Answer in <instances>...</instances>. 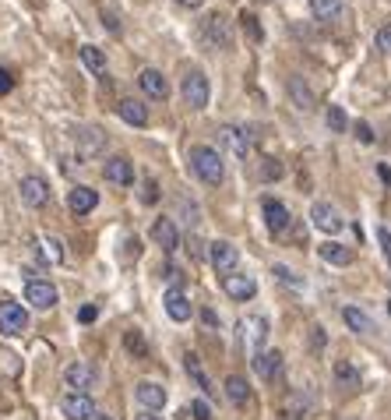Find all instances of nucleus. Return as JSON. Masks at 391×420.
Instances as JSON below:
<instances>
[{"mask_svg":"<svg viewBox=\"0 0 391 420\" xmlns=\"http://www.w3.org/2000/svg\"><path fill=\"white\" fill-rule=\"evenodd\" d=\"M310 15L317 22H331L342 15V0H310Z\"/></svg>","mask_w":391,"mask_h":420,"instance_id":"28","label":"nucleus"},{"mask_svg":"<svg viewBox=\"0 0 391 420\" xmlns=\"http://www.w3.org/2000/svg\"><path fill=\"white\" fill-rule=\"evenodd\" d=\"M184 364H187V374L198 381V388H205V395H208V392H212V385H208V374H205V367H201L198 353H187V357H184Z\"/></svg>","mask_w":391,"mask_h":420,"instance_id":"31","label":"nucleus"},{"mask_svg":"<svg viewBox=\"0 0 391 420\" xmlns=\"http://www.w3.org/2000/svg\"><path fill=\"white\" fill-rule=\"evenodd\" d=\"M373 46H377L380 53H391V25H380V29H377V36H373Z\"/></svg>","mask_w":391,"mask_h":420,"instance_id":"34","label":"nucleus"},{"mask_svg":"<svg viewBox=\"0 0 391 420\" xmlns=\"http://www.w3.org/2000/svg\"><path fill=\"white\" fill-rule=\"evenodd\" d=\"M92 420H113V416H110V413H96Z\"/></svg>","mask_w":391,"mask_h":420,"instance_id":"49","label":"nucleus"},{"mask_svg":"<svg viewBox=\"0 0 391 420\" xmlns=\"http://www.w3.org/2000/svg\"><path fill=\"white\" fill-rule=\"evenodd\" d=\"M254 371L261 374V381L275 378V374L282 371V353H278V350H261V353H254Z\"/></svg>","mask_w":391,"mask_h":420,"instance_id":"22","label":"nucleus"},{"mask_svg":"<svg viewBox=\"0 0 391 420\" xmlns=\"http://www.w3.org/2000/svg\"><path fill=\"white\" fill-rule=\"evenodd\" d=\"M162 304H166V314H169L173 322H187V318H191V300H187L180 290H169Z\"/></svg>","mask_w":391,"mask_h":420,"instance_id":"24","label":"nucleus"},{"mask_svg":"<svg viewBox=\"0 0 391 420\" xmlns=\"http://www.w3.org/2000/svg\"><path fill=\"white\" fill-rule=\"evenodd\" d=\"M29 329V314L15 300H0V332L4 336H22Z\"/></svg>","mask_w":391,"mask_h":420,"instance_id":"3","label":"nucleus"},{"mask_svg":"<svg viewBox=\"0 0 391 420\" xmlns=\"http://www.w3.org/2000/svg\"><path fill=\"white\" fill-rule=\"evenodd\" d=\"M222 286H226V293H229L233 300H254V293H257L254 276H243V272H229Z\"/></svg>","mask_w":391,"mask_h":420,"instance_id":"17","label":"nucleus"},{"mask_svg":"<svg viewBox=\"0 0 391 420\" xmlns=\"http://www.w3.org/2000/svg\"><path fill=\"white\" fill-rule=\"evenodd\" d=\"M328 127H331V131H345V113H342V106H328Z\"/></svg>","mask_w":391,"mask_h":420,"instance_id":"35","label":"nucleus"},{"mask_svg":"<svg viewBox=\"0 0 391 420\" xmlns=\"http://www.w3.org/2000/svg\"><path fill=\"white\" fill-rule=\"evenodd\" d=\"M39 255H43L50 265H60V262H64V244H60L57 237H43V241H39Z\"/></svg>","mask_w":391,"mask_h":420,"instance_id":"30","label":"nucleus"},{"mask_svg":"<svg viewBox=\"0 0 391 420\" xmlns=\"http://www.w3.org/2000/svg\"><path fill=\"white\" fill-rule=\"evenodd\" d=\"M103 148H106V134H103V127H85V131L78 134V152H82L85 159L99 155Z\"/></svg>","mask_w":391,"mask_h":420,"instance_id":"21","label":"nucleus"},{"mask_svg":"<svg viewBox=\"0 0 391 420\" xmlns=\"http://www.w3.org/2000/svg\"><path fill=\"white\" fill-rule=\"evenodd\" d=\"M317 255H321L324 262L338 265V269H345V265H352V262H356L352 248H345V244H335V241H324V244H317Z\"/></svg>","mask_w":391,"mask_h":420,"instance_id":"20","label":"nucleus"},{"mask_svg":"<svg viewBox=\"0 0 391 420\" xmlns=\"http://www.w3.org/2000/svg\"><path fill=\"white\" fill-rule=\"evenodd\" d=\"M226 399H229L233 406H243V402L250 399V385H247L240 374H229V378H226Z\"/></svg>","mask_w":391,"mask_h":420,"instance_id":"26","label":"nucleus"},{"mask_svg":"<svg viewBox=\"0 0 391 420\" xmlns=\"http://www.w3.org/2000/svg\"><path fill=\"white\" fill-rule=\"evenodd\" d=\"M138 85H141V92H145L148 99H166V96H169V82H166L162 71H155V68H145V71L138 75Z\"/></svg>","mask_w":391,"mask_h":420,"instance_id":"14","label":"nucleus"},{"mask_svg":"<svg viewBox=\"0 0 391 420\" xmlns=\"http://www.w3.org/2000/svg\"><path fill=\"white\" fill-rule=\"evenodd\" d=\"M141 201H145V205H155V201H159V184H155V180H145Z\"/></svg>","mask_w":391,"mask_h":420,"instance_id":"37","label":"nucleus"},{"mask_svg":"<svg viewBox=\"0 0 391 420\" xmlns=\"http://www.w3.org/2000/svg\"><path fill=\"white\" fill-rule=\"evenodd\" d=\"M180 92H184L187 106H194V110H205V106H208V96H212V89H208V78H205L201 71H191V75L184 78Z\"/></svg>","mask_w":391,"mask_h":420,"instance_id":"5","label":"nucleus"},{"mask_svg":"<svg viewBox=\"0 0 391 420\" xmlns=\"http://www.w3.org/2000/svg\"><path fill=\"white\" fill-rule=\"evenodd\" d=\"M275 276H278L282 283H296V286H300V279H293V272H289V269H282V265H275Z\"/></svg>","mask_w":391,"mask_h":420,"instance_id":"43","label":"nucleus"},{"mask_svg":"<svg viewBox=\"0 0 391 420\" xmlns=\"http://www.w3.org/2000/svg\"><path fill=\"white\" fill-rule=\"evenodd\" d=\"M191 413H194V420H215V416H212V409L205 406V399H194V406H191Z\"/></svg>","mask_w":391,"mask_h":420,"instance_id":"38","label":"nucleus"},{"mask_svg":"<svg viewBox=\"0 0 391 420\" xmlns=\"http://www.w3.org/2000/svg\"><path fill=\"white\" fill-rule=\"evenodd\" d=\"M134 395H138V402H141L148 413H155V409L166 406V388L155 385V381H141V385L134 388Z\"/></svg>","mask_w":391,"mask_h":420,"instance_id":"19","label":"nucleus"},{"mask_svg":"<svg viewBox=\"0 0 391 420\" xmlns=\"http://www.w3.org/2000/svg\"><path fill=\"white\" fill-rule=\"evenodd\" d=\"M138 420H162V416H155V413H148V409H145V413H141Z\"/></svg>","mask_w":391,"mask_h":420,"instance_id":"48","label":"nucleus"},{"mask_svg":"<svg viewBox=\"0 0 391 420\" xmlns=\"http://www.w3.org/2000/svg\"><path fill=\"white\" fill-rule=\"evenodd\" d=\"M289 96L296 99L300 110H310V106H314V96H310V89H307L303 78H289Z\"/></svg>","mask_w":391,"mask_h":420,"instance_id":"29","label":"nucleus"},{"mask_svg":"<svg viewBox=\"0 0 391 420\" xmlns=\"http://www.w3.org/2000/svg\"><path fill=\"white\" fill-rule=\"evenodd\" d=\"M15 89V78H11V71L8 68H0V96H8Z\"/></svg>","mask_w":391,"mask_h":420,"instance_id":"40","label":"nucleus"},{"mask_svg":"<svg viewBox=\"0 0 391 420\" xmlns=\"http://www.w3.org/2000/svg\"><path fill=\"white\" fill-rule=\"evenodd\" d=\"M219 141H222L236 159H247V152H250V134H247V127H222V131H219Z\"/></svg>","mask_w":391,"mask_h":420,"instance_id":"15","label":"nucleus"},{"mask_svg":"<svg viewBox=\"0 0 391 420\" xmlns=\"http://www.w3.org/2000/svg\"><path fill=\"white\" fill-rule=\"evenodd\" d=\"M103 22H106V29H110V32H120V22H117V15H113V11H106V8H103Z\"/></svg>","mask_w":391,"mask_h":420,"instance_id":"42","label":"nucleus"},{"mask_svg":"<svg viewBox=\"0 0 391 420\" xmlns=\"http://www.w3.org/2000/svg\"><path fill=\"white\" fill-rule=\"evenodd\" d=\"M278 177H282L278 159H264V166H261V180H278Z\"/></svg>","mask_w":391,"mask_h":420,"instance_id":"36","label":"nucleus"},{"mask_svg":"<svg viewBox=\"0 0 391 420\" xmlns=\"http://www.w3.org/2000/svg\"><path fill=\"white\" fill-rule=\"evenodd\" d=\"M342 322L349 325V332H356V336H373L377 329H373V318H366L359 307H345L342 311Z\"/></svg>","mask_w":391,"mask_h":420,"instance_id":"23","label":"nucleus"},{"mask_svg":"<svg viewBox=\"0 0 391 420\" xmlns=\"http://www.w3.org/2000/svg\"><path fill=\"white\" fill-rule=\"evenodd\" d=\"M152 241H155L166 255H173V251L180 248V230H177V223H173V219H166V216H162V219H155V223H152Z\"/></svg>","mask_w":391,"mask_h":420,"instance_id":"11","label":"nucleus"},{"mask_svg":"<svg viewBox=\"0 0 391 420\" xmlns=\"http://www.w3.org/2000/svg\"><path fill=\"white\" fill-rule=\"evenodd\" d=\"M25 300H29L32 307H39V311H50V307L57 304V286L46 283V279H29V283H25Z\"/></svg>","mask_w":391,"mask_h":420,"instance_id":"8","label":"nucleus"},{"mask_svg":"<svg viewBox=\"0 0 391 420\" xmlns=\"http://www.w3.org/2000/svg\"><path fill=\"white\" fill-rule=\"evenodd\" d=\"M356 138H359L363 145H370V141H373V131H370V124H366V120H356Z\"/></svg>","mask_w":391,"mask_h":420,"instance_id":"39","label":"nucleus"},{"mask_svg":"<svg viewBox=\"0 0 391 420\" xmlns=\"http://www.w3.org/2000/svg\"><path fill=\"white\" fill-rule=\"evenodd\" d=\"M201 39H205L208 50H229V43H233V25H229V18L219 15V11H212V15L205 18V25H201Z\"/></svg>","mask_w":391,"mask_h":420,"instance_id":"2","label":"nucleus"},{"mask_svg":"<svg viewBox=\"0 0 391 420\" xmlns=\"http://www.w3.org/2000/svg\"><path fill=\"white\" fill-rule=\"evenodd\" d=\"M380 180H384V184H391V170H387V166H380Z\"/></svg>","mask_w":391,"mask_h":420,"instance_id":"47","label":"nucleus"},{"mask_svg":"<svg viewBox=\"0 0 391 420\" xmlns=\"http://www.w3.org/2000/svg\"><path fill=\"white\" fill-rule=\"evenodd\" d=\"M124 343H127V350H131V353H138V357H148V346H145L141 332H127V336H124Z\"/></svg>","mask_w":391,"mask_h":420,"instance_id":"33","label":"nucleus"},{"mask_svg":"<svg viewBox=\"0 0 391 420\" xmlns=\"http://www.w3.org/2000/svg\"><path fill=\"white\" fill-rule=\"evenodd\" d=\"M177 4H180V8H187V11H198V8L205 4V0H177Z\"/></svg>","mask_w":391,"mask_h":420,"instance_id":"45","label":"nucleus"},{"mask_svg":"<svg viewBox=\"0 0 391 420\" xmlns=\"http://www.w3.org/2000/svg\"><path fill=\"white\" fill-rule=\"evenodd\" d=\"M261 212H264V227L271 230V234H282L286 227H289V208L278 201V198H264V205H261Z\"/></svg>","mask_w":391,"mask_h":420,"instance_id":"12","label":"nucleus"},{"mask_svg":"<svg viewBox=\"0 0 391 420\" xmlns=\"http://www.w3.org/2000/svg\"><path fill=\"white\" fill-rule=\"evenodd\" d=\"M64 381H68L71 392L89 395V388H96V367H92L89 360H75V364L64 371Z\"/></svg>","mask_w":391,"mask_h":420,"instance_id":"6","label":"nucleus"},{"mask_svg":"<svg viewBox=\"0 0 391 420\" xmlns=\"http://www.w3.org/2000/svg\"><path fill=\"white\" fill-rule=\"evenodd\" d=\"M243 329H250V332H243V339L250 343V350H254V353H261L264 336H268V322H264V318H247V322H243Z\"/></svg>","mask_w":391,"mask_h":420,"instance_id":"25","label":"nucleus"},{"mask_svg":"<svg viewBox=\"0 0 391 420\" xmlns=\"http://www.w3.org/2000/svg\"><path fill=\"white\" fill-rule=\"evenodd\" d=\"M310 223H314L321 234H338V230L345 227L342 212H338L335 205H328V201H314V205H310Z\"/></svg>","mask_w":391,"mask_h":420,"instance_id":"4","label":"nucleus"},{"mask_svg":"<svg viewBox=\"0 0 391 420\" xmlns=\"http://www.w3.org/2000/svg\"><path fill=\"white\" fill-rule=\"evenodd\" d=\"M82 64H85L92 75H106V53H103L99 46H92V43L82 46Z\"/></svg>","mask_w":391,"mask_h":420,"instance_id":"27","label":"nucleus"},{"mask_svg":"<svg viewBox=\"0 0 391 420\" xmlns=\"http://www.w3.org/2000/svg\"><path fill=\"white\" fill-rule=\"evenodd\" d=\"M18 191H22V201H25L29 208H43V205L50 201V184H46L43 177H22Z\"/></svg>","mask_w":391,"mask_h":420,"instance_id":"9","label":"nucleus"},{"mask_svg":"<svg viewBox=\"0 0 391 420\" xmlns=\"http://www.w3.org/2000/svg\"><path fill=\"white\" fill-rule=\"evenodd\" d=\"M96 318H99V307H96V304H85V307L78 311V322H85V325L96 322Z\"/></svg>","mask_w":391,"mask_h":420,"instance_id":"41","label":"nucleus"},{"mask_svg":"<svg viewBox=\"0 0 391 420\" xmlns=\"http://www.w3.org/2000/svg\"><path fill=\"white\" fill-rule=\"evenodd\" d=\"M310 346H324V329H321V325L314 329V336H310Z\"/></svg>","mask_w":391,"mask_h":420,"instance_id":"44","label":"nucleus"},{"mask_svg":"<svg viewBox=\"0 0 391 420\" xmlns=\"http://www.w3.org/2000/svg\"><path fill=\"white\" fill-rule=\"evenodd\" d=\"M103 177H106L110 184H120V187H127V184H134V166H131V159H124V155H113V159H106V166H103Z\"/></svg>","mask_w":391,"mask_h":420,"instance_id":"16","label":"nucleus"},{"mask_svg":"<svg viewBox=\"0 0 391 420\" xmlns=\"http://www.w3.org/2000/svg\"><path fill=\"white\" fill-rule=\"evenodd\" d=\"M208 255H212V265L219 269V272H236V265H240V251L229 244V241H212V248H208Z\"/></svg>","mask_w":391,"mask_h":420,"instance_id":"10","label":"nucleus"},{"mask_svg":"<svg viewBox=\"0 0 391 420\" xmlns=\"http://www.w3.org/2000/svg\"><path fill=\"white\" fill-rule=\"evenodd\" d=\"M191 170L201 184L208 187H219L222 177H226V166H222V155L212 148V145H194L191 148Z\"/></svg>","mask_w":391,"mask_h":420,"instance_id":"1","label":"nucleus"},{"mask_svg":"<svg viewBox=\"0 0 391 420\" xmlns=\"http://www.w3.org/2000/svg\"><path fill=\"white\" fill-rule=\"evenodd\" d=\"M335 378H338L342 385H359V371H356L352 360H338V364H335Z\"/></svg>","mask_w":391,"mask_h":420,"instance_id":"32","label":"nucleus"},{"mask_svg":"<svg viewBox=\"0 0 391 420\" xmlns=\"http://www.w3.org/2000/svg\"><path fill=\"white\" fill-rule=\"evenodd\" d=\"M201 318H205V322H208V325H212V329H215V325H219V318H215V311H208V307H205V311H201Z\"/></svg>","mask_w":391,"mask_h":420,"instance_id":"46","label":"nucleus"},{"mask_svg":"<svg viewBox=\"0 0 391 420\" xmlns=\"http://www.w3.org/2000/svg\"><path fill=\"white\" fill-rule=\"evenodd\" d=\"M117 113H120V120L131 124V127H145V124H148V106H145L141 99H120V103H117Z\"/></svg>","mask_w":391,"mask_h":420,"instance_id":"18","label":"nucleus"},{"mask_svg":"<svg viewBox=\"0 0 391 420\" xmlns=\"http://www.w3.org/2000/svg\"><path fill=\"white\" fill-rule=\"evenodd\" d=\"M60 413H64L68 420H92V416H96V402H92V395L68 392V395L60 399Z\"/></svg>","mask_w":391,"mask_h":420,"instance_id":"7","label":"nucleus"},{"mask_svg":"<svg viewBox=\"0 0 391 420\" xmlns=\"http://www.w3.org/2000/svg\"><path fill=\"white\" fill-rule=\"evenodd\" d=\"M96 205H99V191H92V187H85V184L71 187V194H68V208H71L75 216H89Z\"/></svg>","mask_w":391,"mask_h":420,"instance_id":"13","label":"nucleus"}]
</instances>
